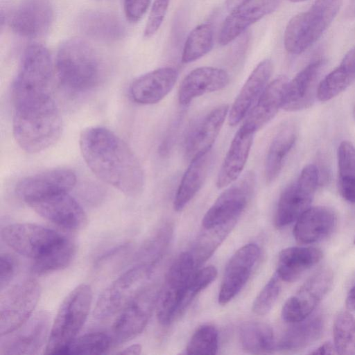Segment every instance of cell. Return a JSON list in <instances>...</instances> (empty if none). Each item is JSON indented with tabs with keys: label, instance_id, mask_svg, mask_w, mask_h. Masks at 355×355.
Here are the masks:
<instances>
[{
	"label": "cell",
	"instance_id": "6da1fadb",
	"mask_svg": "<svg viewBox=\"0 0 355 355\" xmlns=\"http://www.w3.org/2000/svg\"><path fill=\"white\" fill-rule=\"evenodd\" d=\"M82 156L92 173L128 196L143 190V168L130 146L103 127H89L79 139Z\"/></svg>",
	"mask_w": 355,
	"mask_h": 355
},
{
	"label": "cell",
	"instance_id": "7a4b0ae2",
	"mask_svg": "<svg viewBox=\"0 0 355 355\" xmlns=\"http://www.w3.org/2000/svg\"><path fill=\"white\" fill-rule=\"evenodd\" d=\"M62 130V117L51 96L15 106L13 136L25 152L46 150L58 140Z\"/></svg>",
	"mask_w": 355,
	"mask_h": 355
},
{
	"label": "cell",
	"instance_id": "3957f363",
	"mask_svg": "<svg viewBox=\"0 0 355 355\" xmlns=\"http://www.w3.org/2000/svg\"><path fill=\"white\" fill-rule=\"evenodd\" d=\"M55 71L62 87L71 94H78L90 91L99 84L104 65L99 53L90 44L73 37L60 46Z\"/></svg>",
	"mask_w": 355,
	"mask_h": 355
},
{
	"label": "cell",
	"instance_id": "277c9868",
	"mask_svg": "<svg viewBox=\"0 0 355 355\" xmlns=\"http://www.w3.org/2000/svg\"><path fill=\"white\" fill-rule=\"evenodd\" d=\"M53 62L48 49L39 44L28 46L12 87L14 105L51 96Z\"/></svg>",
	"mask_w": 355,
	"mask_h": 355
},
{
	"label": "cell",
	"instance_id": "5b68a950",
	"mask_svg": "<svg viewBox=\"0 0 355 355\" xmlns=\"http://www.w3.org/2000/svg\"><path fill=\"white\" fill-rule=\"evenodd\" d=\"M92 302L89 285L76 286L64 299L51 326L45 354H60L77 337L89 314Z\"/></svg>",
	"mask_w": 355,
	"mask_h": 355
},
{
	"label": "cell",
	"instance_id": "8992f818",
	"mask_svg": "<svg viewBox=\"0 0 355 355\" xmlns=\"http://www.w3.org/2000/svg\"><path fill=\"white\" fill-rule=\"evenodd\" d=\"M343 0H316L306 12L298 13L288 21L284 44L293 55L303 53L324 33L336 16Z\"/></svg>",
	"mask_w": 355,
	"mask_h": 355
},
{
	"label": "cell",
	"instance_id": "52a82bcc",
	"mask_svg": "<svg viewBox=\"0 0 355 355\" xmlns=\"http://www.w3.org/2000/svg\"><path fill=\"white\" fill-rule=\"evenodd\" d=\"M196 268L191 252L181 253L170 266L155 306L157 320L161 324L168 325L180 315L187 286Z\"/></svg>",
	"mask_w": 355,
	"mask_h": 355
},
{
	"label": "cell",
	"instance_id": "ba28073f",
	"mask_svg": "<svg viewBox=\"0 0 355 355\" xmlns=\"http://www.w3.org/2000/svg\"><path fill=\"white\" fill-rule=\"evenodd\" d=\"M40 292V284L31 277L24 278L1 291V336L14 331L31 317Z\"/></svg>",
	"mask_w": 355,
	"mask_h": 355
},
{
	"label": "cell",
	"instance_id": "9c48e42d",
	"mask_svg": "<svg viewBox=\"0 0 355 355\" xmlns=\"http://www.w3.org/2000/svg\"><path fill=\"white\" fill-rule=\"evenodd\" d=\"M319 182V171L314 164H308L297 179L282 191L275 216L277 228H282L297 218L311 204Z\"/></svg>",
	"mask_w": 355,
	"mask_h": 355
},
{
	"label": "cell",
	"instance_id": "30bf717a",
	"mask_svg": "<svg viewBox=\"0 0 355 355\" xmlns=\"http://www.w3.org/2000/svg\"><path fill=\"white\" fill-rule=\"evenodd\" d=\"M153 268L137 264L112 282L100 295L94 310L96 319L103 320L119 313L144 286Z\"/></svg>",
	"mask_w": 355,
	"mask_h": 355
},
{
	"label": "cell",
	"instance_id": "8fae6325",
	"mask_svg": "<svg viewBox=\"0 0 355 355\" xmlns=\"http://www.w3.org/2000/svg\"><path fill=\"white\" fill-rule=\"evenodd\" d=\"M158 293L155 286H144L119 312L112 327L113 346L129 341L143 331L156 306Z\"/></svg>",
	"mask_w": 355,
	"mask_h": 355
},
{
	"label": "cell",
	"instance_id": "7c38bea8",
	"mask_svg": "<svg viewBox=\"0 0 355 355\" xmlns=\"http://www.w3.org/2000/svg\"><path fill=\"white\" fill-rule=\"evenodd\" d=\"M255 175L248 171L225 190L205 214V230L235 224L245 209L255 185Z\"/></svg>",
	"mask_w": 355,
	"mask_h": 355
},
{
	"label": "cell",
	"instance_id": "4fadbf2b",
	"mask_svg": "<svg viewBox=\"0 0 355 355\" xmlns=\"http://www.w3.org/2000/svg\"><path fill=\"white\" fill-rule=\"evenodd\" d=\"M1 236L8 246L32 260L46 254L65 236L53 230L32 223L8 225L2 228Z\"/></svg>",
	"mask_w": 355,
	"mask_h": 355
},
{
	"label": "cell",
	"instance_id": "5bb4252c",
	"mask_svg": "<svg viewBox=\"0 0 355 355\" xmlns=\"http://www.w3.org/2000/svg\"><path fill=\"white\" fill-rule=\"evenodd\" d=\"M51 316L46 311H40L14 331L1 336V355L37 354L47 342Z\"/></svg>",
	"mask_w": 355,
	"mask_h": 355
},
{
	"label": "cell",
	"instance_id": "9a60e30c",
	"mask_svg": "<svg viewBox=\"0 0 355 355\" xmlns=\"http://www.w3.org/2000/svg\"><path fill=\"white\" fill-rule=\"evenodd\" d=\"M334 275L331 269L323 268L312 275L295 295L289 297L283 306V320L292 323L302 320L313 313L329 291Z\"/></svg>",
	"mask_w": 355,
	"mask_h": 355
},
{
	"label": "cell",
	"instance_id": "2e32d148",
	"mask_svg": "<svg viewBox=\"0 0 355 355\" xmlns=\"http://www.w3.org/2000/svg\"><path fill=\"white\" fill-rule=\"evenodd\" d=\"M27 205L42 218L62 229L78 231L87 225L86 213L69 192L46 196Z\"/></svg>",
	"mask_w": 355,
	"mask_h": 355
},
{
	"label": "cell",
	"instance_id": "e0dca14e",
	"mask_svg": "<svg viewBox=\"0 0 355 355\" xmlns=\"http://www.w3.org/2000/svg\"><path fill=\"white\" fill-rule=\"evenodd\" d=\"M53 17L51 0H21L12 12L9 24L22 37H37L48 31Z\"/></svg>",
	"mask_w": 355,
	"mask_h": 355
},
{
	"label": "cell",
	"instance_id": "ac0fdd59",
	"mask_svg": "<svg viewBox=\"0 0 355 355\" xmlns=\"http://www.w3.org/2000/svg\"><path fill=\"white\" fill-rule=\"evenodd\" d=\"M76 183V174L67 168L48 170L20 180L17 196L26 204L35 199L60 192H69Z\"/></svg>",
	"mask_w": 355,
	"mask_h": 355
},
{
	"label": "cell",
	"instance_id": "d6986e66",
	"mask_svg": "<svg viewBox=\"0 0 355 355\" xmlns=\"http://www.w3.org/2000/svg\"><path fill=\"white\" fill-rule=\"evenodd\" d=\"M281 0H244L231 10L224 20L218 35V43L227 45L251 25L273 12Z\"/></svg>",
	"mask_w": 355,
	"mask_h": 355
},
{
	"label": "cell",
	"instance_id": "ffe728a7",
	"mask_svg": "<svg viewBox=\"0 0 355 355\" xmlns=\"http://www.w3.org/2000/svg\"><path fill=\"white\" fill-rule=\"evenodd\" d=\"M259 256V248L254 243L239 249L229 260L218 293V303L230 302L248 282Z\"/></svg>",
	"mask_w": 355,
	"mask_h": 355
},
{
	"label": "cell",
	"instance_id": "44dd1931",
	"mask_svg": "<svg viewBox=\"0 0 355 355\" xmlns=\"http://www.w3.org/2000/svg\"><path fill=\"white\" fill-rule=\"evenodd\" d=\"M324 65L323 60H315L288 82L282 105L284 110L295 112L311 106L317 98L318 80Z\"/></svg>",
	"mask_w": 355,
	"mask_h": 355
},
{
	"label": "cell",
	"instance_id": "7402d4cb",
	"mask_svg": "<svg viewBox=\"0 0 355 355\" xmlns=\"http://www.w3.org/2000/svg\"><path fill=\"white\" fill-rule=\"evenodd\" d=\"M229 110L227 104L218 105L193 126L184 146L185 156L189 160L211 150Z\"/></svg>",
	"mask_w": 355,
	"mask_h": 355
},
{
	"label": "cell",
	"instance_id": "603a6c76",
	"mask_svg": "<svg viewBox=\"0 0 355 355\" xmlns=\"http://www.w3.org/2000/svg\"><path fill=\"white\" fill-rule=\"evenodd\" d=\"M178 77L175 69L161 67L135 79L130 85L132 100L141 105H152L162 101L173 88Z\"/></svg>",
	"mask_w": 355,
	"mask_h": 355
},
{
	"label": "cell",
	"instance_id": "cb8c5ba5",
	"mask_svg": "<svg viewBox=\"0 0 355 355\" xmlns=\"http://www.w3.org/2000/svg\"><path fill=\"white\" fill-rule=\"evenodd\" d=\"M273 65L266 59L260 62L245 80L228 113V123L234 126L245 118L272 75Z\"/></svg>",
	"mask_w": 355,
	"mask_h": 355
},
{
	"label": "cell",
	"instance_id": "d4e9b609",
	"mask_svg": "<svg viewBox=\"0 0 355 355\" xmlns=\"http://www.w3.org/2000/svg\"><path fill=\"white\" fill-rule=\"evenodd\" d=\"M288 82L287 77L279 76L268 83L242 125L256 132L266 125L282 107Z\"/></svg>",
	"mask_w": 355,
	"mask_h": 355
},
{
	"label": "cell",
	"instance_id": "484cf974",
	"mask_svg": "<svg viewBox=\"0 0 355 355\" xmlns=\"http://www.w3.org/2000/svg\"><path fill=\"white\" fill-rule=\"evenodd\" d=\"M229 82V74L223 69L212 67L196 68L182 80L178 91L179 103L187 105L206 93L225 88Z\"/></svg>",
	"mask_w": 355,
	"mask_h": 355
},
{
	"label": "cell",
	"instance_id": "4316f807",
	"mask_svg": "<svg viewBox=\"0 0 355 355\" xmlns=\"http://www.w3.org/2000/svg\"><path fill=\"white\" fill-rule=\"evenodd\" d=\"M336 221V215L331 208L310 207L296 220L294 237L298 243L303 244L320 241L331 234Z\"/></svg>",
	"mask_w": 355,
	"mask_h": 355
},
{
	"label": "cell",
	"instance_id": "83f0119b",
	"mask_svg": "<svg viewBox=\"0 0 355 355\" xmlns=\"http://www.w3.org/2000/svg\"><path fill=\"white\" fill-rule=\"evenodd\" d=\"M255 132L241 125L235 134L222 163L216 187L223 189L237 180L243 170Z\"/></svg>",
	"mask_w": 355,
	"mask_h": 355
},
{
	"label": "cell",
	"instance_id": "f1b7e54d",
	"mask_svg": "<svg viewBox=\"0 0 355 355\" xmlns=\"http://www.w3.org/2000/svg\"><path fill=\"white\" fill-rule=\"evenodd\" d=\"M322 251L314 247H290L278 257L276 273L282 281L293 282L320 262Z\"/></svg>",
	"mask_w": 355,
	"mask_h": 355
},
{
	"label": "cell",
	"instance_id": "f546056e",
	"mask_svg": "<svg viewBox=\"0 0 355 355\" xmlns=\"http://www.w3.org/2000/svg\"><path fill=\"white\" fill-rule=\"evenodd\" d=\"M79 29L86 35L103 42H114L125 33L123 24L115 15L92 10L82 13L78 19Z\"/></svg>",
	"mask_w": 355,
	"mask_h": 355
},
{
	"label": "cell",
	"instance_id": "4dcf8cb0",
	"mask_svg": "<svg viewBox=\"0 0 355 355\" xmlns=\"http://www.w3.org/2000/svg\"><path fill=\"white\" fill-rule=\"evenodd\" d=\"M290 324L276 345L279 350H299L315 343L322 334L324 318L321 313H311L302 320Z\"/></svg>",
	"mask_w": 355,
	"mask_h": 355
},
{
	"label": "cell",
	"instance_id": "1f68e13d",
	"mask_svg": "<svg viewBox=\"0 0 355 355\" xmlns=\"http://www.w3.org/2000/svg\"><path fill=\"white\" fill-rule=\"evenodd\" d=\"M212 159V152L209 150L191 160L174 198L175 210H182L199 191L207 175Z\"/></svg>",
	"mask_w": 355,
	"mask_h": 355
},
{
	"label": "cell",
	"instance_id": "d6a6232c",
	"mask_svg": "<svg viewBox=\"0 0 355 355\" xmlns=\"http://www.w3.org/2000/svg\"><path fill=\"white\" fill-rule=\"evenodd\" d=\"M297 129L293 121L283 123L274 136L265 162V176L268 183L279 175L286 158L294 146Z\"/></svg>",
	"mask_w": 355,
	"mask_h": 355
},
{
	"label": "cell",
	"instance_id": "836d02e7",
	"mask_svg": "<svg viewBox=\"0 0 355 355\" xmlns=\"http://www.w3.org/2000/svg\"><path fill=\"white\" fill-rule=\"evenodd\" d=\"M355 80V46L344 56L340 65L319 83L317 98L325 102L344 91Z\"/></svg>",
	"mask_w": 355,
	"mask_h": 355
},
{
	"label": "cell",
	"instance_id": "e575fe53",
	"mask_svg": "<svg viewBox=\"0 0 355 355\" xmlns=\"http://www.w3.org/2000/svg\"><path fill=\"white\" fill-rule=\"evenodd\" d=\"M242 349L247 353H272L276 348L272 329L261 322L250 321L242 324L239 331Z\"/></svg>",
	"mask_w": 355,
	"mask_h": 355
},
{
	"label": "cell",
	"instance_id": "d590c367",
	"mask_svg": "<svg viewBox=\"0 0 355 355\" xmlns=\"http://www.w3.org/2000/svg\"><path fill=\"white\" fill-rule=\"evenodd\" d=\"M75 253L74 242L64 236L46 254L33 260L31 271L35 275H42L65 268L72 261Z\"/></svg>",
	"mask_w": 355,
	"mask_h": 355
},
{
	"label": "cell",
	"instance_id": "8d00e7d4",
	"mask_svg": "<svg viewBox=\"0 0 355 355\" xmlns=\"http://www.w3.org/2000/svg\"><path fill=\"white\" fill-rule=\"evenodd\" d=\"M338 187L341 196L355 204V147L343 141L338 148Z\"/></svg>",
	"mask_w": 355,
	"mask_h": 355
},
{
	"label": "cell",
	"instance_id": "74e56055",
	"mask_svg": "<svg viewBox=\"0 0 355 355\" xmlns=\"http://www.w3.org/2000/svg\"><path fill=\"white\" fill-rule=\"evenodd\" d=\"M214 45V32L211 24H202L188 35L182 51V62L190 63L209 53Z\"/></svg>",
	"mask_w": 355,
	"mask_h": 355
},
{
	"label": "cell",
	"instance_id": "f35d334b",
	"mask_svg": "<svg viewBox=\"0 0 355 355\" xmlns=\"http://www.w3.org/2000/svg\"><path fill=\"white\" fill-rule=\"evenodd\" d=\"M112 346L111 335L102 331L92 332L76 337L60 354H101Z\"/></svg>",
	"mask_w": 355,
	"mask_h": 355
},
{
	"label": "cell",
	"instance_id": "ab89813d",
	"mask_svg": "<svg viewBox=\"0 0 355 355\" xmlns=\"http://www.w3.org/2000/svg\"><path fill=\"white\" fill-rule=\"evenodd\" d=\"M333 336L336 354H355V319L349 312L341 311L336 315Z\"/></svg>",
	"mask_w": 355,
	"mask_h": 355
},
{
	"label": "cell",
	"instance_id": "60d3db41",
	"mask_svg": "<svg viewBox=\"0 0 355 355\" xmlns=\"http://www.w3.org/2000/svg\"><path fill=\"white\" fill-rule=\"evenodd\" d=\"M218 345L216 329L209 324L200 326L191 336L186 348L188 354H215Z\"/></svg>",
	"mask_w": 355,
	"mask_h": 355
},
{
	"label": "cell",
	"instance_id": "b9f144b4",
	"mask_svg": "<svg viewBox=\"0 0 355 355\" xmlns=\"http://www.w3.org/2000/svg\"><path fill=\"white\" fill-rule=\"evenodd\" d=\"M217 270L214 266L205 267L193 275L185 292L180 309V315L196 296L207 287L216 277Z\"/></svg>",
	"mask_w": 355,
	"mask_h": 355
},
{
	"label": "cell",
	"instance_id": "7bdbcfd3",
	"mask_svg": "<svg viewBox=\"0 0 355 355\" xmlns=\"http://www.w3.org/2000/svg\"><path fill=\"white\" fill-rule=\"evenodd\" d=\"M170 232L166 228L160 230L142 247L137 255L139 264L148 266L153 268L159 259L168 243Z\"/></svg>",
	"mask_w": 355,
	"mask_h": 355
},
{
	"label": "cell",
	"instance_id": "ee69618b",
	"mask_svg": "<svg viewBox=\"0 0 355 355\" xmlns=\"http://www.w3.org/2000/svg\"><path fill=\"white\" fill-rule=\"evenodd\" d=\"M281 279L275 273L261 289L252 304L253 312L259 315L267 314L275 304L280 292Z\"/></svg>",
	"mask_w": 355,
	"mask_h": 355
},
{
	"label": "cell",
	"instance_id": "f6af8a7d",
	"mask_svg": "<svg viewBox=\"0 0 355 355\" xmlns=\"http://www.w3.org/2000/svg\"><path fill=\"white\" fill-rule=\"evenodd\" d=\"M169 2L170 0H154L144 32L145 37H151L159 30L166 15Z\"/></svg>",
	"mask_w": 355,
	"mask_h": 355
},
{
	"label": "cell",
	"instance_id": "bcb514c9",
	"mask_svg": "<svg viewBox=\"0 0 355 355\" xmlns=\"http://www.w3.org/2000/svg\"><path fill=\"white\" fill-rule=\"evenodd\" d=\"M150 0H123L126 19L132 23L139 21L146 12Z\"/></svg>",
	"mask_w": 355,
	"mask_h": 355
},
{
	"label": "cell",
	"instance_id": "7dc6e473",
	"mask_svg": "<svg viewBox=\"0 0 355 355\" xmlns=\"http://www.w3.org/2000/svg\"><path fill=\"white\" fill-rule=\"evenodd\" d=\"M16 269L14 258L8 253H1L0 257V291L6 288L12 280Z\"/></svg>",
	"mask_w": 355,
	"mask_h": 355
},
{
	"label": "cell",
	"instance_id": "c3c4849f",
	"mask_svg": "<svg viewBox=\"0 0 355 355\" xmlns=\"http://www.w3.org/2000/svg\"><path fill=\"white\" fill-rule=\"evenodd\" d=\"M311 354H336L334 345L329 342H326L322 345L310 352Z\"/></svg>",
	"mask_w": 355,
	"mask_h": 355
},
{
	"label": "cell",
	"instance_id": "681fc988",
	"mask_svg": "<svg viewBox=\"0 0 355 355\" xmlns=\"http://www.w3.org/2000/svg\"><path fill=\"white\" fill-rule=\"evenodd\" d=\"M141 346L139 344H134L128 346L120 352H117L119 354H139L141 352Z\"/></svg>",
	"mask_w": 355,
	"mask_h": 355
},
{
	"label": "cell",
	"instance_id": "f907efd6",
	"mask_svg": "<svg viewBox=\"0 0 355 355\" xmlns=\"http://www.w3.org/2000/svg\"><path fill=\"white\" fill-rule=\"evenodd\" d=\"M346 306L348 309L355 311V285L352 288L347 295Z\"/></svg>",
	"mask_w": 355,
	"mask_h": 355
},
{
	"label": "cell",
	"instance_id": "816d5d0a",
	"mask_svg": "<svg viewBox=\"0 0 355 355\" xmlns=\"http://www.w3.org/2000/svg\"><path fill=\"white\" fill-rule=\"evenodd\" d=\"M345 15L347 17H355V0H350Z\"/></svg>",
	"mask_w": 355,
	"mask_h": 355
},
{
	"label": "cell",
	"instance_id": "f5cc1de1",
	"mask_svg": "<svg viewBox=\"0 0 355 355\" xmlns=\"http://www.w3.org/2000/svg\"><path fill=\"white\" fill-rule=\"evenodd\" d=\"M244 0H226V6L228 10H232L236 6H238L240 3H241Z\"/></svg>",
	"mask_w": 355,
	"mask_h": 355
},
{
	"label": "cell",
	"instance_id": "db71d44e",
	"mask_svg": "<svg viewBox=\"0 0 355 355\" xmlns=\"http://www.w3.org/2000/svg\"><path fill=\"white\" fill-rule=\"evenodd\" d=\"M290 1L293 3H298V2H303V1H305L307 0H290Z\"/></svg>",
	"mask_w": 355,
	"mask_h": 355
},
{
	"label": "cell",
	"instance_id": "11a10c76",
	"mask_svg": "<svg viewBox=\"0 0 355 355\" xmlns=\"http://www.w3.org/2000/svg\"><path fill=\"white\" fill-rule=\"evenodd\" d=\"M353 115H354V119H355V105H354V108H353Z\"/></svg>",
	"mask_w": 355,
	"mask_h": 355
},
{
	"label": "cell",
	"instance_id": "9f6ffc18",
	"mask_svg": "<svg viewBox=\"0 0 355 355\" xmlns=\"http://www.w3.org/2000/svg\"><path fill=\"white\" fill-rule=\"evenodd\" d=\"M354 243H355V240H354Z\"/></svg>",
	"mask_w": 355,
	"mask_h": 355
}]
</instances>
